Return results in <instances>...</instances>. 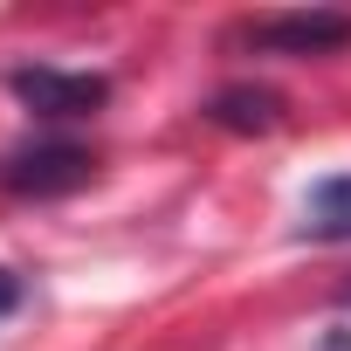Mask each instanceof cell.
<instances>
[{
	"label": "cell",
	"mask_w": 351,
	"mask_h": 351,
	"mask_svg": "<svg viewBox=\"0 0 351 351\" xmlns=\"http://www.w3.org/2000/svg\"><path fill=\"white\" fill-rule=\"evenodd\" d=\"M317 241H351V172H337V180H324L310 193V221H303Z\"/></svg>",
	"instance_id": "277c9868"
},
{
	"label": "cell",
	"mask_w": 351,
	"mask_h": 351,
	"mask_svg": "<svg viewBox=\"0 0 351 351\" xmlns=\"http://www.w3.org/2000/svg\"><path fill=\"white\" fill-rule=\"evenodd\" d=\"M14 97L42 117H90L104 104V76H62V69H14Z\"/></svg>",
	"instance_id": "6da1fadb"
},
{
	"label": "cell",
	"mask_w": 351,
	"mask_h": 351,
	"mask_svg": "<svg viewBox=\"0 0 351 351\" xmlns=\"http://www.w3.org/2000/svg\"><path fill=\"white\" fill-rule=\"evenodd\" d=\"M14 303H21V276L0 269V317H14Z\"/></svg>",
	"instance_id": "5b68a950"
},
{
	"label": "cell",
	"mask_w": 351,
	"mask_h": 351,
	"mask_svg": "<svg viewBox=\"0 0 351 351\" xmlns=\"http://www.w3.org/2000/svg\"><path fill=\"white\" fill-rule=\"evenodd\" d=\"M337 42H351L344 14H276L255 28V49H269V56H324Z\"/></svg>",
	"instance_id": "7a4b0ae2"
},
{
	"label": "cell",
	"mask_w": 351,
	"mask_h": 351,
	"mask_svg": "<svg viewBox=\"0 0 351 351\" xmlns=\"http://www.w3.org/2000/svg\"><path fill=\"white\" fill-rule=\"evenodd\" d=\"M83 180H90V152H76V145H42V152L8 158L14 193H62V186H83Z\"/></svg>",
	"instance_id": "3957f363"
}]
</instances>
